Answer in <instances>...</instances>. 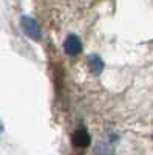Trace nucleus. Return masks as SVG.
Masks as SVG:
<instances>
[{"mask_svg":"<svg viewBox=\"0 0 153 155\" xmlns=\"http://www.w3.org/2000/svg\"><path fill=\"white\" fill-rule=\"evenodd\" d=\"M20 25H22V30L23 33L27 34L28 37L34 39V41H40V27L33 17L30 16H23L22 20H20Z\"/></svg>","mask_w":153,"mask_h":155,"instance_id":"nucleus-1","label":"nucleus"},{"mask_svg":"<svg viewBox=\"0 0 153 155\" xmlns=\"http://www.w3.org/2000/svg\"><path fill=\"white\" fill-rule=\"evenodd\" d=\"M63 50H65V53L70 54V56H78L81 51H82V42H81V39L76 36V34H70L65 39Z\"/></svg>","mask_w":153,"mask_h":155,"instance_id":"nucleus-2","label":"nucleus"},{"mask_svg":"<svg viewBox=\"0 0 153 155\" xmlns=\"http://www.w3.org/2000/svg\"><path fill=\"white\" fill-rule=\"evenodd\" d=\"M71 143L76 147H88L91 143V138H90V135H88V132L85 129H78L71 137Z\"/></svg>","mask_w":153,"mask_h":155,"instance_id":"nucleus-3","label":"nucleus"},{"mask_svg":"<svg viewBox=\"0 0 153 155\" xmlns=\"http://www.w3.org/2000/svg\"><path fill=\"white\" fill-rule=\"evenodd\" d=\"M88 68L94 74H100L104 70V61H102L97 54H91L88 58Z\"/></svg>","mask_w":153,"mask_h":155,"instance_id":"nucleus-4","label":"nucleus"},{"mask_svg":"<svg viewBox=\"0 0 153 155\" xmlns=\"http://www.w3.org/2000/svg\"><path fill=\"white\" fill-rule=\"evenodd\" d=\"M96 155H113V146L110 143H99L96 146Z\"/></svg>","mask_w":153,"mask_h":155,"instance_id":"nucleus-5","label":"nucleus"},{"mask_svg":"<svg viewBox=\"0 0 153 155\" xmlns=\"http://www.w3.org/2000/svg\"><path fill=\"white\" fill-rule=\"evenodd\" d=\"M2 130H3V126H2V124H0V132H2Z\"/></svg>","mask_w":153,"mask_h":155,"instance_id":"nucleus-6","label":"nucleus"},{"mask_svg":"<svg viewBox=\"0 0 153 155\" xmlns=\"http://www.w3.org/2000/svg\"><path fill=\"white\" fill-rule=\"evenodd\" d=\"M151 138H153V135H151Z\"/></svg>","mask_w":153,"mask_h":155,"instance_id":"nucleus-7","label":"nucleus"}]
</instances>
